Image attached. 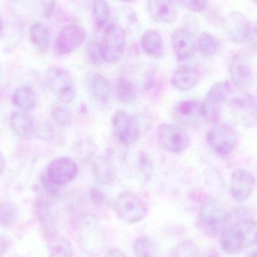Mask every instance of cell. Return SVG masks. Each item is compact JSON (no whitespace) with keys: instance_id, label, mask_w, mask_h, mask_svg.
Returning a JSON list of instances; mask_svg holds the SVG:
<instances>
[{"instance_id":"48","label":"cell","mask_w":257,"mask_h":257,"mask_svg":"<svg viewBox=\"0 0 257 257\" xmlns=\"http://www.w3.org/2000/svg\"><path fill=\"white\" fill-rule=\"evenodd\" d=\"M253 31H254L255 35H256L257 37V21L253 24Z\"/></svg>"},{"instance_id":"21","label":"cell","mask_w":257,"mask_h":257,"mask_svg":"<svg viewBox=\"0 0 257 257\" xmlns=\"http://www.w3.org/2000/svg\"><path fill=\"white\" fill-rule=\"evenodd\" d=\"M229 102L232 111L238 117H241V120L250 119L253 121L257 117V106L254 99L248 94H240L232 97V94L229 96L227 102ZM247 123V119H246Z\"/></svg>"},{"instance_id":"31","label":"cell","mask_w":257,"mask_h":257,"mask_svg":"<svg viewBox=\"0 0 257 257\" xmlns=\"http://www.w3.org/2000/svg\"><path fill=\"white\" fill-rule=\"evenodd\" d=\"M133 251L136 257H158L155 243L145 235L139 237L134 241Z\"/></svg>"},{"instance_id":"52","label":"cell","mask_w":257,"mask_h":257,"mask_svg":"<svg viewBox=\"0 0 257 257\" xmlns=\"http://www.w3.org/2000/svg\"><path fill=\"white\" fill-rule=\"evenodd\" d=\"M0 95H1V91H0Z\"/></svg>"},{"instance_id":"33","label":"cell","mask_w":257,"mask_h":257,"mask_svg":"<svg viewBox=\"0 0 257 257\" xmlns=\"http://www.w3.org/2000/svg\"><path fill=\"white\" fill-rule=\"evenodd\" d=\"M18 211L15 204L9 201L0 202V225L11 227L18 220Z\"/></svg>"},{"instance_id":"45","label":"cell","mask_w":257,"mask_h":257,"mask_svg":"<svg viewBox=\"0 0 257 257\" xmlns=\"http://www.w3.org/2000/svg\"><path fill=\"white\" fill-rule=\"evenodd\" d=\"M6 166V160L3 153L0 151V176L4 172Z\"/></svg>"},{"instance_id":"7","label":"cell","mask_w":257,"mask_h":257,"mask_svg":"<svg viewBox=\"0 0 257 257\" xmlns=\"http://www.w3.org/2000/svg\"><path fill=\"white\" fill-rule=\"evenodd\" d=\"M205 139L211 151L220 156L233 152L238 144L235 130L226 123H215L207 132Z\"/></svg>"},{"instance_id":"28","label":"cell","mask_w":257,"mask_h":257,"mask_svg":"<svg viewBox=\"0 0 257 257\" xmlns=\"http://www.w3.org/2000/svg\"><path fill=\"white\" fill-rule=\"evenodd\" d=\"M220 47L218 39L211 33L205 32L201 33L198 38L197 48L202 57H210L215 55Z\"/></svg>"},{"instance_id":"2","label":"cell","mask_w":257,"mask_h":257,"mask_svg":"<svg viewBox=\"0 0 257 257\" xmlns=\"http://www.w3.org/2000/svg\"><path fill=\"white\" fill-rule=\"evenodd\" d=\"M45 84L59 102L69 104L76 96L75 81L70 72L59 66H51L45 75Z\"/></svg>"},{"instance_id":"18","label":"cell","mask_w":257,"mask_h":257,"mask_svg":"<svg viewBox=\"0 0 257 257\" xmlns=\"http://www.w3.org/2000/svg\"><path fill=\"white\" fill-rule=\"evenodd\" d=\"M148 10L156 22L173 24L178 18V11L172 0H148Z\"/></svg>"},{"instance_id":"27","label":"cell","mask_w":257,"mask_h":257,"mask_svg":"<svg viewBox=\"0 0 257 257\" xmlns=\"http://www.w3.org/2000/svg\"><path fill=\"white\" fill-rule=\"evenodd\" d=\"M30 36L32 43L41 53H46L49 48L50 33L42 23H35L30 27Z\"/></svg>"},{"instance_id":"43","label":"cell","mask_w":257,"mask_h":257,"mask_svg":"<svg viewBox=\"0 0 257 257\" xmlns=\"http://www.w3.org/2000/svg\"><path fill=\"white\" fill-rule=\"evenodd\" d=\"M42 187H44L47 193H49L52 196H57L59 193L58 187L54 185L47 178L45 175L42 176Z\"/></svg>"},{"instance_id":"8","label":"cell","mask_w":257,"mask_h":257,"mask_svg":"<svg viewBox=\"0 0 257 257\" xmlns=\"http://www.w3.org/2000/svg\"><path fill=\"white\" fill-rule=\"evenodd\" d=\"M162 146L172 154H181L187 149L190 139L182 126L174 123H163L157 131Z\"/></svg>"},{"instance_id":"42","label":"cell","mask_w":257,"mask_h":257,"mask_svg":"<svg viewBox=\"0 0 257 257\" xmlns=\"http://www.w3.org/2000/svg\"><path fill=\"white\" fill-rule=\"evenodd\" d=\"M90 197L92 202L95 205H98V206L103 205L104 202H105V195H104L103 192L99 187H92L90 192Z\"/></svg>"},{"instance_id":"40","label":"cell","mask_w":257,"mask_h":257,"mask_svg":"<svg viewBox=\"0 0 257 257\" xmlns=\"http://www.w3.org/2000/svg\"><path fill=\"white\" fill-rule=\"evenodd\" d=\"M183 4L193 12H203L207 6V0H181Z\"/></svg>"},{"instance_id":"35","label":"cell","mask_w":257,"mask_h":257,"mask_svg":"<svg viewBox=\"0 0 257 257\" xmlns=\"http://www.w3.org/2000/svg\"><path fill=\"white\" fill-rule=\"evenodd\" d=\"M238 223L244 235L246 248L257 245V222L245 219Z\"/></svg>"},{"instance_id":"32","label":"cell","mask_w":257,"mask_h":257,"mask_svg":"<svg viewBox=\"0 0 257 257\" xmlns=\"http://www.w3.org/2000/svg\"><path fill=\"white\" fill-rule=\"evenodd\" d=\"M93 15L98 27H103L109 22L111 10L105 0H92Z\"/></svg>"},{"instance_id":"34","label":"cell","mask_w":257,"mask_h":257,"mask_svg":"<svg viewBox=\"0 0 257 257\" xmlns=\"http://www.w3.org/2000/svg\"><path fill=\"white\" fill-rule=\"evenodd\" d=\"M66 104H54L51 108V116L53 120L60 126H69L72 124L73 115L72 111L66 106Z\"/></svg>"},{"instance_id":"44","label":"cell","mask_w":257,"mask_h":257,"mask_svg":"<svg viewBox=\"0 0 257 257\" xmlns=\"http://www.w3.org/2000/svg\"><path fill=\"white\" fill-rule=\"evenodd\" d=\"M105 257H126L125 253L120 249L113 247L107 251Z\"/></svg>"},{"instance_id":"50","label":"cell","mask_w":257,"mask_h":257,"mask_svg":"<svg viewBox=\"0 0 257 257\" xmlns=\"http://www.w3.org/2000/svg\"><path fill=\"white\" fill-rule=\"evenodd\" d=\"M121 1H123V2H131V1H133V0H121Z\"/></svg>"},{"instance_id":"12","label":"cell","mask_w":257,"mask_h":257,"mask_svg":"<svg viewBox=\"0 0 257 257\" xmlns=\"http://www.w3.org/2000/svg\"><path fill=\"white\" fill-rule=\"evenodd\" d=\"M254 176L250 171L238 169L232 172L230 177V192L234 200L243 202L247 200L254 188Z\"/></svg>"},{"instance_id":"14","label":"cell","mask_w":257,"mask_h":257,"mask_svg":"<svg viewBox=\"0 0 257 257\" xmlns=\"http://www.w3.org/2000/svg\"><path fill=\"white\" fill-rule=\"evenodd\" d=\"M225 29L231 42L242 44L248 39L250 33V21L241 12H229L225 19Z\"/></svg>"},{"instance_id":"13","label":"cell","mask_w":257,"mask_h":257,"mask_svg":"<svg viewBox=\"0 0 257 257\" xmlns=\"http://www.w3.org/2000/svg\"><path fill=\"white\" fill-rule=\"evenodd\" d=\"M229 75L234 85L241 90L250 88L254 81L250 62L241 54H236L232 57L229 65Z\"/></svg>"},{"instance_id":"4","label":"cell","mask_w":257,"mask_h":257,"mask_svg":"<svg viewBox=\"0 0 257 257\" xmlns=\"http://www.w3.org/2000/svg\"><path fill=\"white\" fill-rule=\"evenodd\" d=\"M116 215L130 224L142 221L148 214V208L145 201L131 191L122 192L114 204Z\"/></svg>"},{"instance_id":"10","label":"cell","mask_w":257,"mask_h":257,"mask_svg":"<svg viewBox=\"0 0 257 257\" xmlns=\"http://www.w3.org/2000/svg\"><path fill=\"white\" fill-rule=\"evenodd\" d=\"M111 126L116 139L125 145H131L139 140L140 128L134 116L124 111H117L111 117Z\"/></svg>"},{"instance_id":"30","label":"cell","mask_w":257,"mask_h":257,"mask_svg":"<svg viewBox=\"0 0 257 257\" xmlns=\"http://www.w3.org/2000/svg\"><path fill=\"white\" fill-rule=\"evenodd\" d=\"M137 89L135 84L126 78H121L116 85V97L122 103L131 104L137 98Z\"/></svg>"},{"instance_id":"6","label":"cell","mask_w":257,"mask_h":257,"mask_svg":"<svg viewBox=\"0 0 257 257\" xmlns=\"http://www.w3.org/2000/svg\"><path fill=\"white\" fill-rule=\"evenodd\" d=\"M232 94L230 84L227 81L216 83L207 93L201 104L202 116L206 121L216 123L220 118L222 107Z\"/></svg>"},{"instance_id":"9","label":"cell","mask_w":257,"mask_h":257,"mask_svg":"<svg viewBox=\"0 0 257 257\" xmlns=\"http://www.w3.org/2000/svg\"><path fill=\"white\" fill-rule=\"evenodd\" d=\"M78 174V166L73 159L60 157L50 162L45 176L54 185L62 187L72 182Z\"/></svg>"},{"instance_id":"11","label":"cell","mask_w":257,"mask_h":257,"mask_svg":"<svg viewBox=\"0 0 257 257\" xmlns=\"http://www.w3.org/2000/svg\"><path fill=\"white\" fill-rule=\"evenodd\" d=\"M85 30L79 26L71 25L63 27L57 35L54 45L55 55L58 57L68 55L76 51L85 41Z\"/></svg>"},{"instance_id":"26","label":"cell","mask_w":257,"mask_h":257,"mask_svg":"<svg viewBox=\"0 0 257 257\" xmlns=\"http://www.w3.org/2000/svg\"><path fill=\"white\" fill-rule=\"evenodd\" d=\"M93 173L96 181L103 185H110L115 180L112 165L105 157H99L93 160Z\"/></svg>"},{"instance_id":"23","label":"cell","mask_w":257,"mask_h":257,"mask_svg":"<svg viewBox=\"0 0 257 257\" xmlns=\"http://www.w3.org/2000/svg\"><path fill=\"white\" fill-rule=\"evenodd\" d=\"M142 47L148 55L158 59L165 54V45L163 38L158 32L154 30L145 31L142 36Z\"/></svg>"},{"instance_id":"19","label":"cell","mask_w":257,"mask_h":257,"mask_svg":"<svg viewBox=\"0 0 257 257\" xmlns=\"http://www.w3.org/2000/svg\"><path fill=\"white\" fill-rule=\"evenodd\" d=\"M201 79L200 71L190 65L180 66L172 77V85L180 91H189L196 87Z\"/></svg>"},{"instance_id":"41","label":"cell","mask_w":257,"mask_h":257,"mask_svg":"<svg viewBox=\"0 0 257 257\" xmlns=\"http://www.w3.org/2000/svg\"><path fill=\"white\" fill-rule=\"evenodd\" d=\"M42 9V15L48 18L52 15L55 9L56 0H37Z\"/></svg>"},{"instance_id":"1","label":"cell","mask_w":257,"mask_h":257,"mask_svg":"<svg viewBox=\"0 0 257 257\" xmlns=\"http://www.w3.org/2000/svg\"><path fill=\"white\" fill-rule=\"evenodd\" d=\"M80 247L86 254L96 256L103 250L105 237L99 220L93 215H86L78 225Z\"/></svg>"},{"instance_id":"5","label":"cell","mask_w":257,"mask_h":257,"mask_svg":"<svg viewBox=\"0 0 257 257\" xmlns=\"http://www.w3.org/2000/svg\"><path fill=\"white\" fill-rule=\"evenodd\" d=\"M126 45V32L122 26L112 24L105 29L101 40V52L104 62L116 63L123 57Z\"/></svg>"},{"instance_id":"47","label":"cell","mask_w":257,"mask_h":257,"mask_svg":"<svg viewBox=\"0 0 257 257\" xmlns=\"http://www.w3.org/2000/svg\"><path fill=\"white\" fill-rule=\"evenodd\" d=\"M3 29V19H2L1 15H0V34H1L2 30Z\"/></svg>"},{"instance_id":"22","label":"cell","mask_w":257,"mask_h":257,"mask_svg":"<svg viewBox=\"0 0 257 257\" xmlns=\"http://www.w3.org/2000/svg\"><path fill=\"white\" fill-rule=\"evenodd\" d=\"M12 103L20 111L29 112L36 108L37 98L36 93L28 85H21L12 95Z\"/></svg>"},{"instance_id":"46","label":"cell","mask_w":257,"mask_h":257,"mask_svg":"<svg viewBox=\"0 0 257 257\" xmlns=\"http://www.w3.org/2000/svg\"><path fill=\"white\" fill-rule=\"evenodd\" d=\"M205 257H222V256L216 249L212 248L206 253Z\"/></svg>"},{"instance_id":"17","label":"cell","mask_w":257,"mask_h":257,"mask_svg":"<svg viewBox=\"0 0 257 257\" xmlns=\"http://www.w3.org/2000/svg\"><path fill=\"white\" fill-rule=\"evenodd\" d=\"M9 122L12 131L21 140H30L36 136V121L28 112L15 111L11 114Z\"/></svg>"},{"instance_id":"3","label":"cell","mask_w":257,"mask_h":257,"mask_svg":"<svg viewBox=\"0 0 257 257\" xmlns=\"http://www.w3.org/2000/svg\"><path fill=\"white\" fill-rule=\"evenodd\" d=\"M227 220L226 209L217 199L208 198L202 202L198 216V223L204 233L210 236L219 235Z\"/></svg>"},{"instance_id":"37","label":"cell","mask_w":257,"mask_h":257,"mask_svg":"<svg viewBox=\"0 0 257 257\" xmlns=\"http://www.w3.org/2000/svg\"><path fill=\"white\" fill-rule=\"evenodd\" d=\"M77 154L80 160L88 161L93 158L96 151V145L92 139H81L77 145Z\"/></svg>"},{"instance_id":"20","label":"cell","mask_w":257,"mask_h":257,"mask_svg":"<svg viewBox=\"0 0 257 257\" xmlns=\"http://www.w3.org/2000/svg\"><path fill=\"white\" fill-rule=\"evenodd\" d=\"M173 116L181 124L193 126L202 117L201 105L194 100L181 101L174 108Z\"/></svg>"},{"instance_id":"36","label":"cell","mask_w":257,"mask_h":257,"mask_svg":"<svg viewBox=\"0 0 257 257\" xmlns=\"http://www.w3.org/2000/svg\"><path fill=\"white\" fill-rule=\"evenodd\" d=\"M199 253L200 250L196 241L187 239L175 247L172 257H199Z\"/></svg>"},{"instance_id":"16","label":"cell","mask_w":257,"mask_h":257,"mask_svg":"<svg viewBox=\"0 0 257 257\" xmlns=\"http://www.w3.org/2000/svg\"><path fill=\"white\" fill-rule=\"evenodd\" d=\"M218 242L222 250L232 256L239 254L246 248L244 235L238 223L223 228L219 234Z\"/></svg>"},{"instance_id":"25","label":"cell","mask_w":257,"mask_h":257,"mask_svg":"<svg viewBox=\"0 0 257 257\" xmlns=\"http://www.w3.org/2000/svg\"><path fill=\"white\" fill-rule=\"evenodd\" d=\"M34 212L38 222L47 233L51 235L57 231L55 218L46 201L37 199L35 202Z\"/></svg>"},{"instance_id":"29","label":"cell","mask_w":257,"mask_h":257,"mask_svg":"<svg viewBox=\"0 0 257 257\" xmlns=\"http://www.w3.org/2000/svg\"><path fill=\"white\" fill-rule=\"evenodd\" d=\"M49 257H72L73 247L67 238L54 237L48 244Z\"/></svg>"},{"instance_id":"39","label":"cell","mask_w":257,"mask_h":257,"mask_svg":"<svg viewBox=\"0 0 257 257\" xmlns=\"http://www.w3.org/2000/svg\"><path fill=\"white\" fill-rule=\"evenodd\" d=\"M36 135H37L39 139L50 140L54 136V128L47 122H43L42 123H36Z\"/></svg>"},{"instance_id":"51","label":"cell","mask_w":257,"mask_h":257,"mask_svg":"<svg viewBox=\"0 0 257 257\" xmlns=\"http://www.w3.org/2000/svg\"><path fill=\"white\" fill-rule=\"evenodd\" d=\"M253 2H254V3H256V4H257V0H253Z\"/></svg>"},{"instance_id":"38","label":"cell","mask_w":257,"mask_h":257,"mask_svg":"<svg viewBox=\"0 0 257 257\" xmlns=\"http://www.w3.org/2000/svg\"><path fill=\"white\" fill-rule=\"evenodd\" d=\"M87 53L89 60L93 64L100 65L103 63V59L101 52V42L97 40H90L87 43Z\"/></svg>"},{"instance_id":"15","label":"cell","mask_w":257,"mask_h":257,"mask_svg":"<svg viewBox=\"0 0 257 257\" xmlns=\"http://www.w3.org/2000/svg\"><path fill=\"white\" fill-rule=\"evenodd\" d=\"M172 45L177 60L187 61L194 57L197 45L192 33L186 29H178L172 36Z\"/></svg>"},{"instance_id":"49","label":"cell","mask_w":257,"mask_h":257,"mask_svg":"<svg viewBox=\"0 0 257 257\" xmlns=\"http://www.w3.org/2000/svg\"><path fill=\"white\" fill-rule=\"evenodd\" d=\"M249 257H257V251H255L254 253H252Z\"/></svg>"},{"instance_id":"24","label":"cell","mask_w":257,"mask_h":257,"mask_svg":"<svg viewBox=\"0 0 257 257\" xmlns=\"http://www.w3.org/2000/svg\"><path fill=\"white\" fill-rule=\"evenodd\" d=\"M89 88L93 96L99 102H105L111 98V90L109 81L99 73H91L87 78Z\"/></svg>"}]
</instances>
